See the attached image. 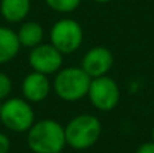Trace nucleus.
<instances>
[{"label": "nucleus", "mask_w": 154, "mask_h": 153, "mask_svg": "<svg viewBox=\"0 0 154 153\" xmlns=\"http://www.w3.org/2000/svg\"><path fill=\"white\" fill-rule=\"evenodd\" d=\"M0 121L8 130L24 133L35 122V114L31 103L20 98H10L2 103Z\"/></svg>", "instance_id": "4"}, {"label": "nucleus", "mask_w": 154, "mask_h": 153, "mask_svg": "<svg viewBox=\"0 0 154 153\" xmlns=\"http://www.w3.org/2000/svg\"><path fill=\"white\" fill-rule=\"evenodd\" d=\"M112 65H114V56L109 49L103 46H96L88 50L81 62V68L88 73L91 79L107 75Z\"/></svg>", "instance_id": "8"}, {"label": "nucleus", "mask_w": 154, "mask_h": 153, "mask_svg": "<svg viewBox=\"0 0 154 153\" xmlns=\"http://www.w3.org/2000/svg\"><path fill=\"white\" fill-rule=\"evenodd\" d=\"M27 145L34 153H58L66 145L65 129L54 119H41L27 130Z\"/></svg>", "instance_id": "1"}, {"label": "nucleus", "mask_w": 154, "mask_h": 153, "mask_svg": "<svg viewBox=\"0 0 154 153\" xmlns=\"http://www.w3.org/2000/svg\"><path fill=\"white\" fill-rule=\"evenodd\" d=\"M58 153H62V152H58Z\"/></svg>", "instance_id": "20"}, {"label": "nucleus", "mask_w": 154, "mask_h": 153, "mask_svg": "<svg viewBox=\"0 0 154 153\" xmlns=\"http://www.w3.org/2000/svg\"><path fill=\"white\" fill-rule=\"evenodd\" d=\"M0 108H2V102H0Z\"/></svg>", "instance_id": "19"}, {"label": "nucleus", "mask_w": 154, "mask_h": 153, "mask_svg": "<svg viewBox=\"0 0 154 153\" xmlns=\"http://www.w3.org/2000/svg\"><path fill=\"white\" fill-rule=\"evenodd\" d=\"M93 2H96V3H108V2H111V0H93Z\"/></svg>", "instance_id": "17"}, {"label": "nucleus", "mask_w": 154, "mask_h": 153, "mask_svg": "<svg viewBox=\"0 0 154 153\" xmlns=\"http://www.w3.org/2000/svg\"><path fill=\"white\" fill-rule=\"evenodd\" d=\"M82 29L75 19L64 18L57 20L50 30V43L62 54L76 52L82 43Z\"/></svg>", "instance_id": "5"}, {"label": "nucleus", "mask_w": 154, "mask_h": 153, "mask_svg": "<svg viewBox=\"0 0 154 153\" xmlns=\"http://www.w3.org/2000/svg\"><path fill=\"white\" fill-rule=\"evenodd\" d=\"M11 148V141L8 138V136H5L4 133H0V153H8Z\"/></svg>", "instance_id": "15"}, {"label": "nucleus", "mask_w": 154, "mask_h": 153, "mask_svg": "<svg viewBox=\"0 0 154 153\" xmlns=\"http://www.w3.org/2000/svg\"><path fill=\"white\" fill-rule=\"evenodd\" d=\"M65 129L66 145L77 151L93 146L101 136V123L92 114H80L72 118Z\"/></svg>", "instance_id": "2"}, {"label": "nucleus", "mask_w": 154, "mask_h": 153, "mask_svg": "<svg viewBox=\"0 0 154 153\" xmlns=\"http://www.w3.org/2000/svg\"><path fill=\"white\" fill-rule=\"evenodd\" d=\"M31 10V0H0V14L10 23L24 20Z\"/></svg>", "instance_id": "10"}, {"label": "nucleus", "mask_w": 154, "mask_h": 153, "mask_svg": "<svg viewBox=\"0 0 154 153\" xmlns=\"http://www.w3.org/2000/svg\"><path fill=\"white\" fill-rule=\"evenodd\" d=\"M16 34H18V39L20 42V46L32 49L37 45L42 43L43 34L45 33H43V27L38 22L30 20V22H24L19 27Z\"/></svg>", "instance_id": "12"}, {"label": "nucleus", "mask_w": 154, "mask_h": 153, "mask_svg": "<svg viewBox=\"0 0 154 153\" xmlns=\"http://www.w3.org/2000/svg\"><path fill=\"white\" fill-rule=\"evenodd\" d=\"M92 79L82 68L69 67L60 69L53 81V89L60 99L77 102L88 95Z\"/></svg>", "instance_id": "3"}, {"label": "nucleus", "mask_w": 154, "mask_h": 153, "mask_svg": "<svg viewBox=\"0 0 154 153\" xmlns=\"http://www.w3.org/2000/svg\"><path fill=\"white\" fill-rule=\"evenodd\" d=\"M87 96L89 98L95 108L108 113L114 110L119 103L120 89L114 79L104 75L100 77H93L91 80Z\"/></svg>", "instance_id": "6"}, {"label": "nucleus", "mask_w": 154, "mask_h": 153, "mask_svg": "<svg viewBox=\"0 0 154 153\" xmlns=\"http://www.w3.org/2000/svg\"><path fill=\"white\" fill-rule=\"evenodd\" d=\"M64 54L51 43H39L31 49L29 54V64L35 72L49 76L57 73L62 67Z\"/></svg>", "instance_id": "7"}, {"label": "nucleus", "mask_w": 154, "mask_h": 153, "mask_svg": "<svg viewBox=\"0 0 154 153\" xmlns=\"http://www.w3.org/2000/svg\"><path fill=\"white\" fill-rule=\"evenodd\" d=\"M152 140L154 141V126H153V130H152Z\"/></svg>", "instance_id": "18"}, {"label": "nucleus", "mask_w": 154, "mask_h": 153, "mask_svg": "<svg viewBox=\"0 0 154 153\" xmlns=\"http://www.w3.org/2000/svg\"><path fill=\"white\" fill-rule=\"evenodd\" d=\"M135 153H154V141H149V142H143L138 146Z\"/></svg>", "instance_id": "16"}, {"label": "nucleus", "mask_w": 154, "mask_h": 153, "mask_svg": "<svg viewBox=\"0 0 154 153\" xmlns=\"http://www.w3.org/2000/svg\"><path fill=\"white\" fill-rule=\"evenodd\" d=\"M45 2L53 11L66 14V12L75 11L80 5L81 0H45Z\"/></svg>", "instance_id": "13"}, {"label": "nucleus", "mask_w": 154, "mask_h": 153, "mask_svg": "<svg viewBox=\"0 0 154 153\" xmlns=\"http://www.w3.org/2000/svg\"><path fill=\"white\" fill-rule=\"evenodd\" d=\"M12 91V81L10 76L4 72H0V102L5 100Z\"/></svg>", "instance_id": "14"}, {"label": "nucleus", "mask_w": 154, "mask_h": 153, "mask_svg": "<svg viewBox=\"0 0 154 153\" xmlns=\"http://www.w3.org/2000/svg\"><path fill=\"white\" fill-rule=\"evenodd\" d=\"M20 42L18 34L12 29L0 26V64H7L18 56Z\"/></svg>", "instance_id": "11"}, {"label": "nucleus", "mask_w": 154, "mask_h": 153, "mask_svg": "<svg viewBox=\"0 0 154 153\" xmlns=\"http://www.w3.org/2000/svg\"><path fill=\"white\" fill-rule=\"evenodd\" d=\"M51 84L46 75L39 72H30L22 83V94L23 98L30 103H39L48 98L50 94Z\"/></svg>", "instance_id": "9"}]
</instances>
